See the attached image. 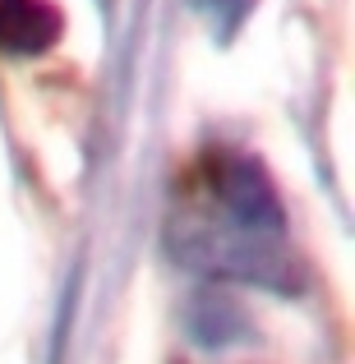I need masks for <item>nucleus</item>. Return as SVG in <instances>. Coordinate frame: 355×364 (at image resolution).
I'll return each mask as SVG.
<instances>
[{
	"mask_svg": "<svg viewBox=\"0 0 355 364\" xmlns=\"http://www.w3.org/2000/svg\"><path fill=\"white\" fill-rule=\"evenodd\" d=\"M166 254L176 267L213 282H240L272 295L304 291V263L286 254V240H258L249 231H235L222 217H203L194 208L176 213L166 222Z\"/></svg>",
	"mask_w": 355,
	"mask_h": 364,
	"instance_id": "nucleus-1",
	"label": "nucleus"
},
{
	"mask_svg": "<svg viewBox=\"0 0 355 364\" xmlns=\"http://www.w3.org/2000/svg\"><path fill=\"white\" fill-rule=\"evenodd\" d=\"M208 189H213L217 217L235 231H249L258 240H286V208L263 161L249 152H213L208 157Z\"/></svg>",
	"mask_w": 355,
	"mask_h": 364,
	"instance_id": "nucleus-2",
	"label": "nucleus"
},
{
	"mask_svg": "<svg viewBox=\"0 0 355 364\" xmlns=\"http://www.w3.org/2000/svg\"><path fill=\"white\" fill-rule=\"evenodd\" d=\"M180 332L194 341L198 350H235L254 341V318L240 309L235 295L217 291V286H198L185 304H180Z\"/></svg>",
	"mask_w": 355,
	"mask_h": 364,
	"instance_id": "nucleus-3",
	"label": "nucleus"
},
{
	"mask_svg": "<svg viewBox=\"0 0 355 364\" xmlns=\"http://www.w3.org/2000/svg\"><path fill=\"white\" fill-rule=\"evenodd\" d=\"M60 42V14L46 0H0V51L42 55Z\"/></svg>",
	"mask_w": 355,
	"mask_h": 364,
	"instance_id": "nucleus-4",
	"label": "nucleus"
}]
</instances>
